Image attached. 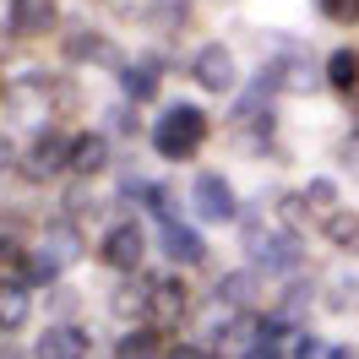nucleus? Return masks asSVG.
I'll use <instances>...</instances> for the list:
<instances>
[{
	"label": "nucleus",
	"mask_w": 359,
	"mask_h": 359,
	"mask_svg": "<svg viewBox=\"0 0 359 359\" xmlns=\"http://www.w3.org/2000/svg\"><path fill=\"white\" fill-rule=\"evenodd\" d=\"M207 142V114L196 104H169L153 126V147L163 158H191Z\"/></svg>",
	"instance_id": "obj_1"
},
{
	"label": "nucleus",
	"mask_w": 359,
	"mask_h": 359,
	"mask_svg": "<svg viewBox=\"0 0 359 359\" xmlns=\"http://www.w3.org/2000/svg\"><path fill=\"white\" fill-rule=\"evenodd\" d=\"M191 207H196V218H207V224H229V218L240 212L234 185H229L218 169H202V175L191 180Z\"/></svg>",
	"instance_id": "obj_2"
},
{
	"label": "nucleus",
	"mask_w": 359,
	"mask_h": 359,
	"mask_svg": "<svg viewBox=\"0 0 359 359\" xmlns=\"http://www.w3.org/2000/svg\"><path fill=\"white\" fill-rule=\"evenodd\" d=\"M191 76H196V88L202 93H234V82H240V71H234V55H229V44H202L196 55H191Z\"/></svg>",
	"instance_id": "obj_3"
},
{
	"label": "nucleus",
	"mask_w": 359,
	"mask_h": 359,
	"mask_svg": "<svg viewBox=\"0 0 359 359\" xmlns=\"http://www.w3.org/2000/svg\"><path fill=\"white\" fill-rule=\"evenodd\" d=\"M142 250H147V234H142V224H114L109 234H104V245H98V256L109 262L114 272H136L142 267Z\"/></svg>",
	"instance_id": "obj_4"
},
{
	"label": "nucleus",
	"mask_w": 359,
	"mask_h": 359,
	"mask_svg": "<svg viewBox=\"0 0 359 359\" xmlns=\"http://www.w3.org/2000/svg\"><path fill=\"white\" fill-rule=\"evenodd\" d=\"M250 262L262 272H294L305 262V245H299L294 234H256V240H250Z\"/></svg>",
	"instance_id": "obj_5"
},
{
	"label": "nucleus",
	"mask_w": 359,
	"mask_h": 359,
	"mask_svg": "<svg viewBox=\"0 0 359 359\" xmlns=\"http://www.w3.org/2000/svg\"><path fill=\"white\" fill-rule=\"evenodd\" d=\"M185 311H191L185 283L180 278H153V289H147V327H175Z\"/></svg>",
	"instance_id": "obj_6"
},
{
	"label": "nucleus",
	"mask_w": 359,
	"mask_h": 359,
	"mask_svg": "<svg viewBox=\"0 0 359 359\" xmlns=\"http://www.w3.org/2000/svg\"><path fill=\"white\" fill-rule=\"evenodd\" d=\"M33 180H49L55 169H71V136L60 131H39L33 147H27V163H22Z\"/></svg>",
	"instance_id": "obj_7"
},
{
	"label": "nucleus",
	"mask_w": 359,
	"mask_h": 359,
	"mask_svg": "<svg viewBox=\"0 0 359 359\" xmlns=\"http://www.w3.org/2000/svg\"><path fill=\"white\" fill-rule=\"evenodd\" d=\"M6 27L17 33V39H39L55 27V0H11L6 6Z\"/></svg>",
	"instance_id": "obj_8"
},
{
	"label": "nucleus",
	"mask_w": 359,
	"mask_h": 359,
	"mask_svg": "<svg viewBox=\"0 0 359 359\" xmlns=\"http://www.w3.org/2000/svg\"><path fill=\"white\" fill-rule=\"evenodd\" d=\"M33 354L39 359H88V332L71 327V321H55V327H44V337H39Z\"/></svg>",
	"instance_id": "obj_9"
},
{
	"label": "nucleus",
	"mask_w": 359,
	"mask_h": 359,
	"mask_svg": "<svg viewBox=\"0 0 359 359\" xmlns=\"http://www.w3.org/2000/svg\"><path fill=\"white\" fill-rule=\"evenodd\" d=\"M163 256H169L175 267H196L207 256V240L191 224H163Z\"/></svg>",
	"instance_id": "obj_10"
},
{
	"label": "nucleus",
	"mask_w": 359,
	"mask_h": 359,
	"mask_svg": "<svg viewBox=\"0 0 359 359\" xmlns=\"http://www.w3.org/2000/svg\"><path fill=\"white\" fill-rule=\"evenodd\" d=\"M104 163H109V142H104L98 131L71 136V175H82V180H88V175H98Z\"/></svg>",
	"instance_id": "obj_11"
},
{
	"label": "nucleus",
	"mask_w": 359,
	"mask_h": 359,
	"mask_svg": "<svg viewBox=\"0 0 359 359\" xmlns=\"http://www.w3.org/2000/svg\"><path fill=\"white\" fill-rule=\"evenodd\" d=\"M39 256H44V262H49L55 272H60V267H71V262L82 256V234H76L71 224H55V229L44 234V245H39Z\"/></svg>",
	"instance_id": "obj_12"
},
{
	"label": "nucleus",
	"mask_w": 359,
	"mask_h": 359,
	"mask_svg": "<svg viewBox=\"0 0 359 359\" xmlns=\"http://www.w3.org/2000/svg\"><path fill=\"white\" fill-rule=\"evenodd\" d=\"M262 82L278 93H311L316 88V66H305V60H278V66L262 71Z\"/></svg>",
	"instance_id": "obj_13"
},
{
	"label": "nucleus",
	"mask_w": 359,
	"mask_h": 359,
	"mask_svg": "<svg viewBox=\"0 0 359 359\" xmlns=\"http://www.w3.org/2000/svg\"><path fill=\"white\" fill-rule=\"evenodd\" d=\"M120 93H126L131 104L158 98V66H153V60H131V66H120Z\"/></svg>",
	"instance_id": "obj_14"
},
{
	"label": "nucleus",
	"mask_w": 359,
	"mask_h": 359,
	"mask_svg": "<svg viewBox=\"0 0 359 359\" xmlns=\"http://www.w3.org/2000/svg\"><path fill=\"white\" fill-rule=\"evenodd\" d=\"M27 311H33L27 283H17V278H0V327H22Z\"/></svg>",
	"instance_id": "obj_15"
},
{
	"label": "nucleus",
	"mask_w": 359,
	"mask_h": 359,
	"mask_svg": "<svg viewBox=\"0 0 359 359\" xmlns=\"http://www.w3.org/2000/svg\"><path fill=\"white\" fill-rule=\"evenodd\" d=\"M212 299H224L229 311L250 305V299H256V272H224V278H218V289H212Z\"/></svg>",
	"instance_id": "obj_16"
},
{
	"label": "nucleus",
	"mask_w": 359,
	"mask_h": 359,
	"mask_svg": "<svg viewBox=\"0 0 359 359\" xmlns=\"http://www.w3.org/2000/svg\"><path fill=\"white\" fill-rule=\"evenodd\" d=\"M327 82H332L337 93L359 88V49H332V55H327Z\"/></svg>",
	"instance_id": "obj_17"
},
{
	"label": "nucleus",
	"mask_w": 359,
	"mask_h": 359,
	"mask_svg": "<svg viewBox=\"0 0 359 359\" xmlns=\"http://www.w3.org/2000/svg\"><path fill=\"white\" fill-rule=\"evenodd\" d=\"M321 234L332 240V245H359V212H348V207H332L327 218H321Z\"/></svg>",
	"instance_id": "obj_18"
},
{
	"label": "nucleus",
	"mask_w": 359,
	"mask_h": 359,
	"mask_svg": "<svg viewBox=\"0 0 359 359\" xmlns=\"http://www.w3.org/2000/svg\"><path fill=\"white\" fill-rule=\"evenodd\" d=\"M93 55H109V44H104L93 27H76V33H66V60H93Z\"/></svg>",
	"instance_id": "obj_19"
},
{
	"label": "nucleus",
	"mask_w": 359,
	"mask_h": 359,
	"mask_svg": "<svg viewBox=\"0 0 359 359\" xmlns=\"http://www.w3.org/2000/svg\"><path fill=\"white\" fill-rule=\"evenodd\" d=\"M153 354H158V332L153 327H142V332L131 327V332L120 337V359H153Z\"/></svg>",
	"instance_id": "obj_20"
},
{
	"label": "nucleus",
	"mask_w": 359,
	"mask_h": 359,
	"mask_svg": "<svg viewBox=\"0 0 359 359\" xmlns=\"http://www.w3.org/2000/svg\"><path fill=\"white\" fill-rule=\"evenodd\" d=\"M299 202H305V207H316V212L327 218V212H332V207H337V180H311Z\"/></svg>",
	"instance_id": "obj_21"
},
{
	"label": "nucleus",
	"mask_w": 359,
	"mask_h": 359,
	"mask_svg": "<svg viewBox=\"0 0 359 359\" xmlns=\"http://www.w3.org/2000/svg\"><path fill=\"white\" fill-rule=\"evenodd\" d=\"M305 311H311V283H294V289L278 299V311H272V316H283V321L294 327V321H299Z\"/></svg>",
	"instance_id": "obj_22"
},
{
	"label": "nucleus",
	"mask_w": 359,
	"mask_h": 359,
	"mask_svg": "<svg viewBox=\"0 0 359 359\" xmlns=\"http://www.w3.org/2000/svg\"><path fill=\"white\" fill-rule=\"evenodd\" d=\"M332 283H337L332 305H337V311H354V305H359V272H348V267H343V272L332 278Z\"/></svg>",
	"instance_id": "obj_23"
},
{
	"label": "nucleus",
	"mask_w": 359,
	"mask_h": 359,
	"mask_svg": "<svg viewBox=\"0 0 359 359\" xmlns=\"http://www.w3.org/2000/svg\"><path fill=\"white\" fill-rule=\"evenodd\" d=\"M316 6H321V17H327V22H359V0H316Z\"/></svg>",
	"instance_id": "obj_24"
},
{
	"label": "nucleus",
	"mask_w": 359,
	"mask_h": 359,
	"mask_svg": "<svg viewBox=\"0 0 359 359\" xmlns=\"http://www.w3.org/2000/svg\"><path fill=\"white\" fill-rule=\"evenodd\" d=\"M294 359H337V348H332V343H321V337H299Z\"/></svg>",
	"instance_id": "obj_25"
},
{
	"label": "nucleus",
	"mask_w": 359,
	"mask_h": 359,
	"mask_svg": "<svg viewBox=\"0 0 359 359\" xmlns=\"http://www.w3.org/2000/svg\"><path fill=\"white\" fill-rule=\"evenodd\" d=\"M337 163H343V169H348V175L359 180V136H348V142L337 147Z\"/></svg>",
	"instance_id": "obj_26"
},
{
	"label": "nucleus",
	"mask_w": 359,
	"mask_h": 359,
	"mask_svg": "<svg viewBox=\"0 0 359 359\" xmlns=\"http://www.w3.org/2000/svg\"><path fill=\"white\" fill-rule=\"evenodd\" d=\"M240 359H283V354H278L272 343H250V348H245V354H240Z\"/></svg>",
	"instance_id": "obj_27"
},
{
	"label": "nucleus",
	"mask_w": 359,
	"mask_h": 359,
	"mask_svg": "<svg viewBox=\"0 0 359 359\" xmlns=\"http://www.w3.org/2000/svg\"><path fill=\"white\" fill-rule=\"evenodd\" d=\"M169 359H207V354H202V348H175Z\"/></svg>",
	"instance_id": "obj_28"
},
{
	"label": "nucleus",
	"mask_w": 359,
	"mask_h": 359,
	"mask_svg": "<svg viewBox=\"0 0 359 359\" xmlns=\"http://www.w3.org/2000/svg\"><path fill=\"white\" fill-rule=\"evenodd\" d=\"M6 163H11V142L0 136V175H6Z\"/></svg>",
	"instance_id": "obj_29"
},
{
	"label": "nucleus",
	"mask_w": 359,
	"mask_h": 359,
	"mask_svg": "<svg viewBox=\"0 0 359 359\" xmlns=\"http://www.w3.org/2000/svg\"><path fill=\"white\" fill-rule=\"evenodd\" d=\"M354 136H359V98H354Z\"/></svg>",
	"instance_id": "obj_30"
},
{
	"label": "nucleus",
	"mask_w": 359,
	"mask_h": 359,
	"mask_svg": "<svg viewBox=\"0 0 359 359\" xmlns=\"http://www.w3.org/2000/svg\"><path fill=\"white\" fill-rule=\"evenodd\" d=\"M337 359H354V348H337Z\"/></svg>",
	"instance_id": "obj_31"
}]
</instances>
